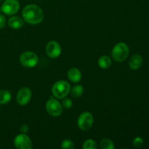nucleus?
Segmentation results:
<instances>
[{
    "mask_svg": "<svg viewBox=\"0 0 149 149\" xmlns=\"http://www.w3.org/2000/svg\"><path fill=\"white\" fill-rule=\"evenodd\" d=\"M22 15L24 21L31 25L40 23L44 18V13L41 7L35 4H29L23 8Z\"/></svg>",
    "mask_w": 149,
    "mask_h": 149,
    "instance_id": "f257e3e1",
    "label": "nucleus"
},
{
    "mask_svg": "<svg viewBox=\"0 0 149 149\" xmlns=\"http://www.w3.org/2000/svg\"><path fill=\"white\" fill-rule=\"evenodd\" d=\"M129 52L127 45L124 42H119L113 47L111 55L113 59L116 62H123L128 57Z\"/></svg>",
    "mask_w": 149,
    "mask_h": 149,
    "instance_id": "f03ea898",
    "label": "nucleus"
},
{
    "mask_svg": "<svg viewBox=\"0 0 149 149\" xmlns=\"http://www.w3.org/2000/svg\"><path fill=\"white\" fill-rule=\"evenodd\" d=\"M71 86L69 83L65 81H58L53 84L52 87V93L55 97L63 99L66 97L70 93Z\"/></svg>",
    "mask_w": 149,
    "mask_h": 149,
    "instance_id": "7ed1b4c3",
    "label": "nucleus"
},
{
    "mask_svg": "<svg viewBox=\"0 0 149 149\" xmlns=\"http://www.w3.org/2000/svg\"><path fill=\"white\" fill-rule=\"evenodd\" d=\"M39 58L36 53L27 51L22 53L20 56V62L22 65L26 68H32L37 65Z\"/></svg>",
    "mask_w": 149,
    "mask_h": 149,
    "instance_id": "20e7f679",
    "label": "nucleus"
},
{
    "mask_svg": "<svg viewBox=\"0 0 149 149\" xmlns=\"http://www.w3.org/2000/svg\"><path fill=\"white\" fill-rule=\"evenodd\" d=\"M46 110L49 115L57 117L62 114L63 108L60 102L56 99L50 98L46 103Z\"/></svg>",
    "mask_w": 149,
    "mask_h": 149,
    "instance_id": "39448f33",
    "label": "nucleus"
},
{
    "mask_svg": "<svg viewBox=\"0 0 149 149\" xmlns=\"http://www.w3.org/2000/svg\"><path fill=\"white\" fill-rule=\"evenodd\" d=\"M93 121L94 119L91 113L87 111L83 112L78 118V127L81 130H87L93 126Z\"/></svg>",
    "mask_w": 149,
    "mask_h": 149,
    "instance_id": "423d86ee",
    "label": "nucleus"
},
{
    "mask_svg": "<svg viewBox=\"0 0 149 149\" xmlns=\"http://www.w3.org/2000/svg\"><path fill=\"white\" fill-rule=\"evenodd\" d=\"M1 11L6 15H13L17 13L20 9V4L17 0H5L1 7Z\"/></svg>",
    "mask_w": 149,
    "mask_h": 149,
    "instance_id": "0eeeda50",
    "label": "nucleus"
},
{
    "mask_svg": "<svg viewBox=\"0 0 149 149\" xmlns=\"http://www.w3.org/2000/svg\"><path fill=\"white\" fill-rule=\"evenodd\" d=\"M14 145L17 149H31L33 147L31 141L25 133L20 134L15 137Z\"/></svg>",
    "mask_w": 149,
    "mask_h": 149,
    "instance_id": "6e6552de",
    "label": "nucleus"
},
{
    "mask_svg": "<svg viewBox=\"0 0 149 149\" xmlns=\"http://www.w3.org/2000/svg\"><path fill=\"white\" fill-rule=\"evenodd\" d=\"M31 96L32 93L30 89L28 87H22L17 93L16 100L20 106H26L30 102Z\"/></svg>",
    "mask_w": 149,
    "mask_h": 149,
    "instance_id": "1a4fd4ad",
    "label": "nucleus"
},
{
    "mask_svg": "<svg viewBox=\"0 0 149 149\" xmlns=\"http://www.w3.org/2000/svg\"><path fill=\"white\" fill-rule=\"evenodd\" d=\"M62 49L58 42L55 41H51L47 45L46 52L47 55L51 58H57L61 55Z\"/></svg>",
    "mask_w": 149,
    "mask_h": 149,
    "instance_id": "9d476101",
    "label": "nucleus"
},
{
    "mask_svg": "<svg viewBox=\"0 0 149 149\" xmlns=\"http://www.w3.org/2000/svg\"><path fill=\"white\" fill-rule=\"evenodd\" d=\"M143 64V58L141 55L135 54L130 58L129 61V66L132 70H138Z\"/></svg>",
    "mask_w": 149,
    "mask_h": 149,
    "instance_id": "9b49d317",
    "label": "nucleus"
},
{
    "mask_svg": "<svg viewBox=\"0 0 149 149\" xmlns=\"http://www.w3.org/2000/svg\"><path fill=\"white\" fill-rule=\"evenodd\" d=\"M67 76H68V78L69 79L70 81H71L74 83H77L81 81V71L77 68H70V69L68 70Z\"/></svg>",
    "mask_w": 149,
    "mask_h": 149,
    "instance_id": "f8f14e48",
    "label": "nucleus"
},
{
    "mask_svg": "<svg viewBox=\"0 0 149 149\" xmlns=\"http://www.w3.org/2000/svg\"><path fill=\"white\" fill-rule=\"evenodd\" d=\"M8 25L12 29H19L23 27V25H24V22H23V20L20 17L13 16V17H11L9 19Z\"/></svg>",
    "mask_w": 149,
    "mask_h": 149,
    "instance_id": "ddd939ff",
    "label": "nucleus"
},
{
    "mask_svg": "<svg viewBox=\"0 0 149 149\" xmlns=\"http://www.w3.org/2000/svg\"><path fill=\"white\" fill-rule=\"evenodd\" d=\"M111 65V60L109 56L103 55L98 60V65L103 69H107Z\"/></svg>",
    "mask_w": 149,
    "mask_h": 149,
    "instance_id": "4468645a",
    "label": "nucleus"
},
{
    "mask_svg": "<svg viewBox=\"0 0 149 149\" xmlns=\"http://www.w3.org/2000/svg\"><path fill=\"white\" fill-rule=\"evenodd\" d=\"M11 93L7 90H0V104H6L11 100Z\"/></svg>",
    "mask_w": 149,
    "mask_h": 149,
    "instance_id": "2eb2a0df",
    "label": "nucleus"
},
{
    "mask_svg": "<svg viewBox=\"0 0 149 149\" xmlns=\"http://www.w3.org/2000/svg\"><path fill=\"white\" fill-rule=\"evenodd\" d=\"M71 95L74 97H79L84 93V87L81 85H76L70 90Z\"/></svg>",
    "mask_w": 149,
    "mask_h": 149,
    "instance_id": "dca6fc26",
    "label": "nucleus"
},
{
    "mask_svg": "<svg viewBox=\"0 0 149 149\" xmlns=\"http://www.w3.org/2000/svg\"><path fill=\"white\" fill-rule=\"evenodd\" d=\"M100 146L102 149H113L115 148V146L111 140L103 139L100 143Z\"/></svg>",
    "mask_w": 149,
    "mask_h": 149,
    "instance_id": "f3484780",
    "label": "nucleus"
},
{
    "mask_svg": "<svg viewBox=\"0 0 149 149\" xmlns=\"http://www.w3.org/2000/svg\"><path fill=\"white\" fill-rule=\"evenodd\" d=\"M97 143L95 141L92 139L87 140L83 143V148L84 149H95L97 148Z\"/></svg>",
    "mask_w": 149,
    "mask_h": 149,
    "instance_id": "a211bd4d",
    "label": "nucleus"
},
{
    "mask_svg": "<svg viewBox=\"0 0 149 149\" xmlns=\"http://www.w3.org/2000/svg\"><path fill=\"white\" fill-rule=\"evenodd\" d=\"M61 148L64 149H73L74 148V143L71 140H64L62 143H61Z\"/></svg>",
    "mask_w": 149,
    "mask_h": 149,
    "instance_id": "6ab92c4d",
    "label": "nucleus"
},
{
    "mask_svg": "<svg viewBox=\"0 0 149 149\" xmlns=\"http://www.w3.org/2000/svg\"><path fill=\"white\" fill-rule=\"evenodd\" d=\"M143 144V140L141 137H136L132 142V145L135 148H140L142 146Z\"/></svg>",
    "mask_w": 149,
    "mask_h": 149,
    "instance_id": "aec40b11",
    "label": "nucleus"
},
{
    "mask_svg": "<svg viewBox=\"0 0 149 149\" xmlns=\"http://www.w3.org/2000/svg\"><path fill=\"white\" fill-rule=\"evenodd\" d=\"M62 105L65 109H69L73 106V102L70 98H65L63 100Z\"/></svg>",
    "mask_w": 149,
    "mask_h": 149,
    "instance_id": "412c9836",
    "label": "nucleus"
},
{
    "mask_svg": "<svg viewBox=\"0 0 149 149\" xmlns=\"http://www.w3.org/2000/svg\"><path fill=\"white\" fill-rule=\"evenodd\" d=\"M6 25V18L3 15L0 14V29H3Z\"/></svg>",
    "mask_w": 149,
    "mask_h": 149,
    "instance_id": "4be33fe9",
    "label": "nucleus"
},
{
    "mask_svg": "<svg viewBox=\"0 0 149 149\" xmlns=\"http://www.w3.org/2000/svg\"><path fill=\"white\" fill-rule=\"evenodd\" d=\"M29 130V126H28L27 125H22L20 127V131L22 132V133L26 134V132H28Z\"/></svg>",
    "mask_w": 149,
    "mask_h": 149,
    "instance_id": "5701e85b",
    "label": "nucleus"
},
{
    "mask_svg": "<svg viewBox=\"0 0 149 149\" xmlns=\"http://www.w3.org/2000/svg\"><path fill=\"white\" fill-rule=\"evenodd\" d=\"M1 7H0V13H1Z\"/></svg>",
    "mask_w": 149,
    "mask_h": 149,
    "instance_id": "b1692460",
    "label": "nucleus"
},
{
    "mask_svg": "<svg viewBox=\"0 0 149 149\" xmlns=\"http://www.w3.org/2000/svg\"><path fill=\"white\" fill-rule=\"evenodd\" d=\"M0 1H1V0H0Z\"/></svg>",
    "mask_w": 149,
    "mask_h": 149,
    "instance_id": "393cba45",
    "label": "nucleus"
}]
</instances>
